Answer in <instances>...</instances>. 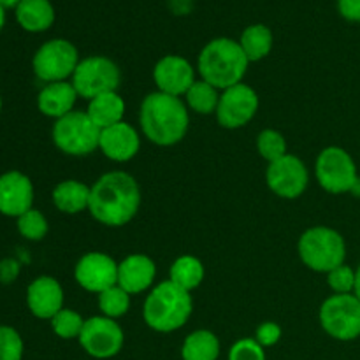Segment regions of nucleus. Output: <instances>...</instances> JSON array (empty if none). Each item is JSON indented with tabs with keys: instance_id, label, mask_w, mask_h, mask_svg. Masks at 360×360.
<instances>
[{
	"instance_id": "1",
	"label": "nucleus",
	"mask_w": 360,
	"mask_h": 360,
	"mask_svg": "<svg viewBox=\"0 0 360 360\" xmlns=\"http://www.w3.org/2000/svg\"><path fill=\"white\" fill-rule=\"evenodd\" d=\"M139 207V183L129 172H105L90 186L88 211L105 227H123L136 218Z\"/></svg>"
},
{
	"instance_id": "2",
	"label": "nucleus",
	"mask_w": 360,
	"mask_h": 360,
	"mask_svg": "<svg viewBox=\"0 0 360 360\" xmlns=\"http://www.w3.org/2000/svg\"><path fill=\"white\" fill-rule=\"evenodd\" d=\"M139 125L144 137L153 144L162 148L174 146L181 143L188 132V109L179 97L157 90L143 98Z\"/></svg>"
},
{
	"instance_id": "3",
	"label": "nucleus",
	"mask_w": 360,
	"mask_h": 360,
	"mask_svg": "<svg viewBox=\"0 0 360 360\" xmlns=\"http://www.w3.org/2000/svg\"><path fill=\"white\" fill-rule=\"evenodd\" d=\"M193 311L190 292L171 280L155 285L143 306L144 322L157 333H174L181 329Z\"/></svg>"
},
{
	"instance_id": "4",
	"label": "nucleus",
	"mask_w": 360,
	"mask_h": 360,
	"mask_svg": "<svg viewBox=\"0 0 360 360\" xmlns=\"http://www.w3.org/2000/svg\"><path fill=\"white\" fill-rule=\"evenodd\" d=\"M248 65L250 62L239 42L227 37L207 42L200 51L197 63L200 79L213 84L220 91L243 83Z\"/></svg>"
},
{
	"instance_id": "5",
	"label": "nucleus",
	"mask_w": 360,
	"mask_h": 360,
	"mask_svg": "<svg viewBox=\"0 0 360 360\" xmlns=\"http://www.w3.org/2000/svg\"><path fill=\"white\" fill-rule=\"evenodd\" d=\"M297 250L302 264L315 273H330L343 266L347 259V243L343 236L323 225L302 232Z\"/></svg>"
},
{
	"instance_id": "6",
	"label": "nucleus",
	"mask_w": 360,
	"mask_h": 360,
	"mask_svg": "<svg viewBox=\"0 0 360 360\" xmlns=\"http://www.w3.org/2000/svg\"><path fill=\"white\" fill-rule=\"evenodd\" d=\"M101 130L94 125L86 111H76L56 120L53 125V143L70 157H86L98 150Z\"/></svg>"
},
{
	"instance_id": "7",
	"label": "nucleus",
	"mask_w": 360,
	"mask_h": 360,
	"mask_svg": "<svg viewBox=\"0 0 360 360\" xmlns=\"http://www.w3.org/2000/svg\"><path fill=\"white\" fill-rule=\"evenodd\" d=\"M315 174L319 185L334 195L352 193L360 181L354 158L340 146H329L320 151L315 162Z\"/></svg>"
},
{
	"instance_id": "8",
	"label": "nucleus",
	"mask_w": 360,
	"mask_h": 360,
	"mask_svg": "<svg viewBox=\"0 0 360 360\" xmlns=\"http://www.w3.org/2000/svg\"><path fill=\"white\" fill-rule=\"evenodd\" d=\"M70 83L76 88L77 95L86 101L109 91H118L122 83L120 67L108 56H88L77 63Z\"/></svg>"
},
{
	"instance_id": "9",
	"label": "nucleus",
	"mask_w": 360,
	"mask_h": 360,
	"mask_svg": "<svg viewBox=\"0 0 360 360\" xmlns=\"http://www.w3.org/2000/svg\"><path fill=\"white\" fill-rule=\"evenodd\" d=\"M320 326L338 341L360 336V301L355 294H334L320 308Z\"/></svg>"
},
{
	"instance_id": "10",
	"label": "nucleus",
	"mask_w": 360,
	"mask_h": 360,
	"mask_svg": "<svg viewBox=\"0 0 360 360\" xmlns=\"http://www.w3.org/2000/svg\"><path fill=\"white\" fill-rule=\"evenodd\" d=\"M79 62L76 46L65 39H53L37 49L32 65L39 79L46 83H56L72 77Z\"/></svg>"
},
{
	"instance_id": "11",
	"label": "nucleus",
	"mask_w": 360,
	"mask_h": 360,
	"mask_svg": "<svg viewBox=\"0 0 360 360\" xmlns=\"http://www.w3.org/2000/svg\"><path fill=\"white\" fill-rule=\"evenodd\" d=\"M125 343V334L116 320L108 316H91L84 320L79 334V345L95 359H111L120 354Z\"/></svg>"
},
{
	"instance_id": "12",
	"label": "nucleus",
	"mask_w": 360,
	"mask_h": 360,
	"mask_svg": "<svg viewBox=\"0 0 360 360\" xmlns=\"http://www.w3.org/2000/svg\"><path fill=\"white\" fill-rule=\"evenodd\" d=\"M259 104L257 91L246 83H238L221 91L214 115L224 129H241L255 118Z\"/></svg>"
},
{
	"instance_id": "13",
	"label": "nucleus",
	"mask_w": 360,
	"mask_h": 360,
	"mask_svg": "<svg viewBox=\"0 0 360 360\" xmlns=\"http://www.w3.org/2000/svg\"><path fill=\"white\" fill-rule=\"evenodd\" d=\"M266 183L273 193L281 199H297L309 185V172L304 162L295 155L287 153L280 160L269 164Z\"/></svg>"
},
{
	"instance_id": "14",
	"label": "nucleus",
	"mask_w": 360,
	"mask_h": 360,
	"mask_svg": "<svg viewBox=\"0 0 360 360\" xmlns=\"http://www.w3.org/2000/svg\"><path fill=\"white\" fill-rule=\"evenodd\" d=\"M74 278L81 288L98 295L118 285V262L108 253L88 252L77 260Z\"/></svg>"
},
{
	"instance_id": "15",
	"label": "nucleus",
	"mask_w": 360,
	"mask_h": 360,
	"mask_svg": "<svg viewBox=\"0 0 360 360\" xmlns=\"http://www.w3.org/2000/svg\"><path fill=\"white\" fill-rule=\"evenodd\" d=\"M153 79L158 91L181 98L195 83V70L192 63L178 55H167L157 62L153 69Z\"/></svg>"
},
{
	"instance_id": "16",
	"label": "nucleus",
	"mask_w": 360,
	"mask_h": 360,
	"mask_svg": "<svg viewBox=\"0 0 360 360\" xmlns=\"http://www.w3.org/2000/svg\"><path fill=\"white\" fill-rule=\"evenodd\" d=\"M34 185L30 178L20 171H11L0 176V213L16 217L32 210Z\"/></svg>"
},
{
	"instance_id": "17",
	"label": "nucleus",
	"mask_w": 360,
	"mask_h": 360,
	"mask_svg": "<svg viewBox=\"0 0 360 360\" xmlns=\"http://www.w3.org/2000/svg\"><path fill=\"white\" fill-rule=\"evenodd\" d=\"M98 150L104 153L105 158L112 162H129L139 153L141 137L136 127L130 123L122 122L109 129L101 130V141H98Z\"/></svg>"
},
{
	"instance_id": "18",
	"label": "nucleus",
	"mask_w": 360,
	"mask_h": 360,
	"mask_svg": "<svg viewBox=\"0 0 360 360\" xmlns=\"http://www.w3.org/2000/svg\"><path fill=\"white\" fill-rule=\"evenodd\" d=\"M63 288L53 276H39L28 285L27 304L34 316L51 320L63 309Z\"/></svg>"
},
{
	"instance_id": "19",
	"label": "nucleus",
	"mask_w": 360,
	"mask_h": 360,
	"mask_svg": "<svg viewBox=\"0 0 360 360\" xmlns=\"http://www.w3.org/2000/svg\"><path fill=\"white\" fill-rule=\"evenodd\" d=\"M157 266L144 253H134L118 264V285L130 295L143 294L153 288Z\"/></svg>"
},
{
	"instance_id": "20",
	"label": "nucleus",
	"mask_w": 360,
	"mask_h": 360,
	"mask_svg": "<svg viewBox=\"0 0 360 360\" xmlns=\"http://www.w3.org/2000/svg\"><path fill=\"white\" fill-rule=\"evenodd\" d=\"M77 91L70 81H56L48 83L37 97L39 111L49 118L60 120L74 111L77 101Z\"/></svg>"
},
{
	"instance_id": "21",
	"label": "nucleus",
	"mask_w": 360,
	"mask_h": 360,
	"mask_svg": "<svg viewBox=\"0 0 360 360\" xmlns=\"http://www.w3.org/2000/svg\"><path fill=\"white\" fill-rule=\"evenodd\" d=\"M125 101L118 91H109V94H102L98 97L88 101L86 115L94 122V125L98 130L109 129V127L116 125V123L125 122Z\"/></svg>"
},
{
	"instance_id": "22",
	"label": "nucleus",
	"mask_w": 360,
	"mask_h": 360,
	"mask_svg": "<svg viewBox=\"0 0 360 360\" xmlns=\"http://www.w3.org/2000/svg\"><path fill=\"white\" fill-rule=\"evenodd\" d=\"M53 204L65 214H77L88 211L90 206V186L77 179L60 181L53 190Z\"/></svg>"
},
{
	"instance_id": "23",
	"label": "nucleus",
	"mask_w": 360,
	"mask_h": 360,
	"mask_svg": "<svg viewBox=\"0 0 360 360\" xmlns=\"http://www.w3.org/2000/svg\"><path fill=\"white\" fill-rule=\"evenodd\" d=\"M16 20L25 30L44 32L55 21V11L48 0H21L16 7Z\"/></svg>"
},
{
	"instance_id": "24",
	"label": "nucleus",
	"mask_w": 360,
	"mask_h": 360,
	"mask_svg": "<svg viewBox=\"0 0 360 360\" xmlns=\"http://www.w3.org/2000/svg\"><path fill=\"white\" fill-rule=\"evenodd\" d=\"M206 276L204 264L193 255H181L172 262L171 271H169V280L178 287L185 288L186 292L195 290L200 287Z\"/></svg>"
},
{
	"instance_id": "25",
	"label": "nucleus",
	"mask_w": 360,
	"mask_h": 360,
	"mask_svg": "<svg viewBox=\"0 0 360 360\" xmlns=\"http://www.w3.org/2000/svg\"><path fill=\"white\" fill-rule=\"evenodd\" d=\"M220 355V341L211 330H195L183 343V360H217Z\"/></svg>"
},
{
	"instance_id": "26",
	"label": "nucleus",
	"mask_w": 360,
	"mask_h": 360,
	"mask_svg": "<svg viewBox=\"0 0 360 360\" xmlns=\"http://www.w3.org/2000/svg\"><path fill=\"white\" fill-rule=\"evenodd\" d=\"M239 46L245 51L248 62H259L269 55L273 48V34L266 25H252L241 35Z\"/></svg>"
},
{
	"instance_id": "27",
	"label": "nucleus",
	"mask_w": 360,
	"mask_h": 360,
	"mask_svg": "<svg viewBox=\"0 0 360 360\" xmlns=\"http://www.w3.org/2000/svg\"><path fill=\"white\" fill-rule=\"evenodd\" d=\"M186 104L197 115H213L220 102V90L204 79H197L185 95Z\"/></svg>"
},
{
	"instance_id": "28",
	"label": "nucleus",
	"mask_w": 360,
	"mask_h": 360,
	"mask_svg": "<svg viewBox=\"0 0 360 360\" xmlns=\"http://www.w3.org/2000/svg\"><path fill=\"white\" fill-rule=\"evenodd\" d=\"M97 301L102 315L112 320L127 315L130 309V294H127L120 285H115V287L101 292L97 295Z\"/></svg>"
},
{
	"instance_id": "29",
	"label": "nucleus",
	"mask_w": 360,
	"mask_h": 360,
	"mask_svg": "<svg viewBox=\"0 0 360 360\" xmlns=\"http://www.w3.org/2000/svg\"><path fill=\"white\" fill-rule=\"evenodd\" d=\"M257 150L264 160L273 164V162L280 160L281 157L287 155V141H285L283 134L278 132V130L266 129L257 137Z\"/></svg>"
},
{
	"instance_id": "30",
	"label": "nucleus",
	"mask_w": 360,
	"mask_h": 360,
	"mask_svg": "<svg viewBox=\"0 0 360 360\" xmlns=\"http://www.w3.org/2000/svg\"><path fill=\"white\" fill-rule=\"evenodd\" d=\"M84 319L77 311L69 308H63L51 319V329L62 340H79V334L83 330Z\"/></svg>"
},
{
	"instance_id": "31",
	"label": "nucleus",
	"mask_w": 360,
	"mask_h": 360,
	"mask_svg": "<svg viewBox=\"0 0 360 360\" xmlns=\"http://www.w3.org/2000/svg\"><path fill=\"white\" fill-rule=\"evenodd\" d=\"M18 231L28 241H41L48 234L49 225L44 214L32 207L30 211H27V213L18 218Z\"/></svg>"
},
{
	"instance_id": "32",
	"label": "nucleus",
	"mask_w": 360,
	"mask_h": 360,
	"mask_svg": "<svg viewBox=\"0 0 360 360\" xmlns=\"http://www.w3.org/2000/svg\"><path fill=\"white\" fill-rule=\"evenodd\" d=\"M23 359V340L13 327H0V360Z\"/></svg>"
},
{
	"instance_id": "33",
	"label": "nucleus",
	"mask_w": 360,
	"mask_h": 360,
	"mask_svg": "<svg viewBox=\"0 0 360 360\" xmlns=\"http://www.w3.org/2000/svg\"><path fill=\"white\" fill-rule=\"evenodd\" d=\"M355 280H357V271L347 264L327 273V283L334 294H354Z\"/></svg>"
},
{
	"instance_id": "34",
	"label": "nucleus",
	"mask_w": 360,
	"mask_h": 360,
	"mask_svg": "<svg viewBox=\"0 0 360 360\" xmlns=\"http://www.w3.org/2000/svg\"><path fill=\"white\" fill-rule=\"evenodd\" d=\"M229 360H266V352L252 338H243L232 345Z\"/></svg>"
},
{
	"instance_id": "35",
	"label": "nucleus",
	"mask_w": 360,
	"mask_h": 360,
	"mask_svg": "<svg viewBox=\"0 0 360 360\" xmlns=\"http://www.w3.org/2000/svg\"><path fill=\"white\" fill-rule=\"evenodd\" d=\"M281 340V327L276 322H264L257 327L255 341L262 348L274 347Z\"/></svg>"
},
{
	"instance_id": "36",
	"label": "nucleus",
	"mask_w": 360,
	"mask_h": 360,
	"mask_svg": "<svg viewBox=\"0 0 360 360\" xmlns=\"http://www.w3.org/2000/svg\"><path fill=\"white\" fill-rule=\"evenodd\" d=\"M20 274V264L13 259H6L0 262V281L2 283H13Z\"/></svg>"
},
{
	"instance_id": "37",
	"label": "nucleus",
	"mask_w": 360,
	"mask_h": 360,
	"mask_svg": "<svg viewBox=\"0 0 360 360\" xmlns=\"http://www.w3.org/2000/svg\"><path fill=\"white\" fill-rule=\"evenodd\" d=\"M338 6L347 20L360 21V0H338Z\"/></svg>"
},
{
	"instance_id": "38",
	"label": "nucleus",
	"mask_w": 360,
	"mask_h": 360,
	"mask_svg": "<svg viewBox=\"0 0 360 360\" xmlns=\"http://www.w3.org/2000/svg\"><path fill=\"white\" fill-rule=\"evenodd\" d=\"M21 0H0V6L4 7V9H11V7H18L20 6Z\"/></svg>"
},
{
	"instance_id": "39",
	"label": "nucleus",
	"mask_w": 360,
	"mask_h": 360,
	"mask_svg": "<svg viewBox=\"0 0 360 360\" xmlns=\"http://www.w3.org/2000/svg\"><path fill=\"white\" fill-rule=\"evenodd\" d=\"M354 294L357 295L359 301H360V266H359V269H357V280H355V290H354Z\"/></svg>"
},
{
	"instance_id": "40",
	"label": "nucleus",
	"mask_w": 360,
	"mask_h": 360,
	"mask_svg": "<svg viewBox=\"0 0 360 360\" xmlns=\"http://www.w3.org/2000/svg\"><path fill=\"white\" fill-rule=\"evenodd\" d=\"M4 23H6V9H4V7L0 6V30H2Z\"/></svg>"
},
{
	"instance_id": "41",
	"label": "nucleus",
	"mask_w": 360,
	"mask_h": 360,
	"mask_svg": "<svg viewBox=\"0 0 360 360\" xmlns=\"http://www.w3.org/2000/svg\"><path fill=\"white\" fill-rule=\"evenodd\" d=\"M0 111H2V98H0Z\"/></svg>"
}]
</instances>
